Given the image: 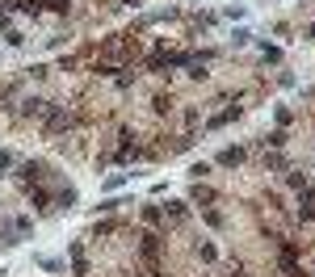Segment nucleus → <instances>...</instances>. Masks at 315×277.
Returning a JSON list of instances; mask_svg holds the SVG:
<instances>
[{"mask_svg":"<svg viewBox=\"0 0 315 277\" xmlns=\"http://www.w3.org/2000/svg\"><path fill=\"white\" fill-rule=\"evenodd\" d=\"M34 265H38V269H46V273H59V269H63V260H55V256H34Z\"/></svg>","mask_w":315,"mask_h":277,"instance_id":"obj_1","label":"nucleus"},{"mask_svg":"<svg viewBox=\"0 0 315 277\" xmlns=\"http://www.w3.org/2000/svg\"><path fill=\"white\" fill-rule=\"evenodd\" d=\"M9 164H13V155H9V151H0V168H9Z\"/></svg>","mask_w":315,"mask_h":277,"instance_id":"obj_3","label":"nucleus"},{"mask_svg":"<svg viewBox=\"0 0 315 277\" xmlns=\"http://www.w3.org/2000/svg\"><path fill=\"white\" fill-rule=\"evenodd\" d=\"M219 160H223V164H240V160H244V151H223Z\"/></svg>","mask_w":315,"mask_h":277,"instance_id":"obj_2","label":"nucleus"}]
</instances>
